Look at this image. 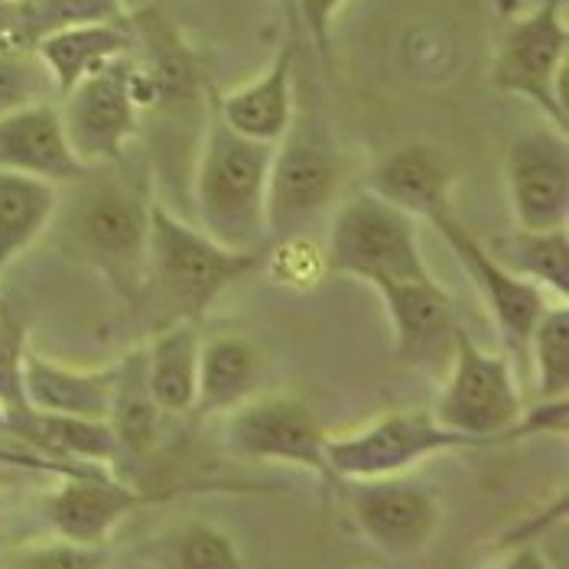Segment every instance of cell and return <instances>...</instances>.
<instances>
[{
    "label": "cell",
    "mask_w": 569,
    "mask_h": 569,
    "mask_svg": "<svg viewBox=\"0 0 569 569\" xmlns=\"http://www.w3.org/2000/svg\"><path fill=\"white\" fill-rule=\"evenodd\" d=\"M131 56L104 66L59 98V118L69 147L88 170L118 167L140 133V104L131 88Z\"/></svg>",
    "instance_id": "11"
},
{
    "label": "cell",
    "mask_w": 569,
    "mask_h": 569,
    "mask_svg": "<svg viewBox=\"0 0 569 569\" xmlns=\"http://www.w3.org/2000/svg\"><path fill=\"white\" fill-rule=\"evenodd\" d=\"M267 251H231L153 199L143 293L170 322H199L221 297L263 270Z\"/></svg>",
    "instance_id": "3"
},
{
    "label": "cell",
    "mask_w": 569,
    "mask_h": 569,
    "mask_svg": "<svg viewBox=\"0 0 569 569\" xmlns=\"http://www.w3.org/2000/svg\"><path fill=\"white\" fill-rule=\"evenodd\" d=\"M355 530L385 557H420L446 521L442 498L430 482L413 472L385 479H346L336 482Z\"/></svg>",
    "instance_id": "10"
},
{
    "label": "cell",
    "mask_w": 569,
    "mask_h": 569,
    "mask_svg": "<svg viewBox=\"0 0 569 569\" xmlns=\"http://www.w3.org/2000/svg\"><path fill=\"white\" fill-rule=\"evenodd\" d=\"M170 569H244L241 550L228 530L212 521H186L163 543Z\"/></svg>",
    "instance_id": "28"
},
{
    "label": "cell",
    "mask_w": 569,
    "mask_h": 569,
    "mask_svg": "<svg viewBox=\"0 0 569 569\" xmlns=\"http://www.w3.org/2000/svg\"><path fill=\"white\" fill-rule=\"evenodd\" d=\"M59 206L62 186L0 170V273L52 228Z\"/></svg>",
    "instance_id": "22"
},
{
    "label": "cell",
    "mask_w": 569,
    "mask_h": 569,
    "mask_svg": "<svg viewBox=\"0 0 569 569\" xmlns=\"http://www.w3.org/2000/svg\"><path fill=\"white\" fill-rule=\"evenodd\" d=\"M0 170L37 176L56 186L86 179L88 167L69 147L56 101H37L0 118Z\"/></svg>",
    "instance_id": "17"
},
{
    "label": "cell",
    "mask_w": 569,
    "mask_h": 569,
    "mask_svg": "<svg viewBox=\"0 0 569 569\" xmlns=\"http://www.w3.org/2000/svg\"><path fill=\"white\" fill-rule=\"evenodd\" d=\"M221 439L234 459L263 462V466H290V469H300L322 482L336 485L329 456H326L329 433L319 423L316 410L300 397L263 391L224 417Z\"/></svg>",
    "instance_id": "9"
},
{
    "label": "cell",
    "mask_w": 569,
    "mask_h": 569,
    "mask_svg": "<svg viewBox=\"0 0 569 569\" xmlns=\"http://www.w3.org/2000/svg\"><path fill=\"white\" fill-rule=\"evenodd\" d=\"M342 179H346V157L326 118L309 101L297 98L293 121L270 153V179H267L270 244L303 238L312 224L329 219L342 199Z\"/></svg>",
    "instance_id": "4"
},
{
    "label": "cell",
    "mask_w": 569,
    "mask_h": 569,
    "mask_svg": "<svg viewBox=\"0 0 569 569\" xmlns=\"http://www.w3.org/2000/svg\"><path fill=\"white\" fill-rule=\"evenodd\" d=\"M267 391V355L241 332L202 339L196 378V417H228L241 403Z\"/></svg>",
    "instance_id": "19"
},
{
    "label": "cell",
    "mask_w": 569,
    "mask_h": 569,
    "mask_svg": "<svg viewBox=\"0 0 569 569\" xmlns=\"http://www.w3.org/2000/svg\"><path fill=\"white\" fill-rule=\"evenodd\" d=\"M326 267L368 283L371 290L395 280L433 277L420 248V221L410 219L368 189H355L329 216Z\"/></svg>",
    "instance_id": "5"
},
{
    "label": "cell",
    "mask_w": 569,
    "mask_h": 569,
    "mask_svg": "<svg viewBox=\"0 0 569 569\" xmlns=\"http://www.w3.org/2000/svg\"><path fill=\"white\" fill-rule=\"evenodd\" d=\"M525 351L533 368L537 400L569 397V303H550L533 326Z\"/></svg>",
    "instance_id": "26"
},
{
    "label": "cell",
    "mask_w": 569,
    "mask_h": 569,
    "mask_svg": "<svg viewBox=\"0 0 569 569\" xmlns=\"http://www.w3.org/2000/svg\"><path fill=\"white\" fill-rule=\"evenodd\" d=\"M111 368H72L30 349L23 355V400L37 413L104 420L111 403Z\"/></svg>",
    "instance_id": "20"
},
{
    "label": "cell",
    "mask_w": 569,
    "mask_h": 569,
    "mask_svg": "<svg viewBox=\"0 0 569 569\" xmlns=\"http://www.w3.org/2000/svg\"><path fill=\"white\" fill-rule=\"evenodd\" d=\"M430 413L446 430L476 439L479 446L515 442L525 395L511 358L505 351L482 349L472 332L462 329Z\"/></svg>",
    "instance_id": "7"
},
{
    "label": "cell",
    "mask_w": 569,
    "mask_h": 569,
    "mask_svg": "<svg viewBox=\"0 0 569 569\" xmlns=\"http://www.w3.org/2000/svg\"><path fill=\"white\" fill-rule=\"evenodd\" d=\"M128 20L121 0H23L17 7V43L33 49L56 30L82 23H121Z\"/></svg>",
    "instance_id": "27"
},
{
    "label": "cell",
    "mask_w": 569,
    "mask_h": 569,
    "mask_svg": "<svg viewBox=\"0 0 569 569\" xmlns=\"http://www.w3.org/2000/svg\"><path fill=\"white\" fill-rule=\"evenodd\" d=\"M569 0H540L498 40L491 86L530 101L550 128L569 133Z\"/></svg>",
    "instance_id": "6"
},
{
    "label": "cell",
    "mask_w": 569,
    "mask_h": 569,
    "mask_svg": "<svg viewBox=\"0 0 569 569\" xmlns=\"http://www.w3.org/2000/svg\"><path fill=\"white\" fill-rule=\"evenodd\" d=\"M3 3H7V7H10V10H13V13H17V7H20V3H23V0H3Z\"/></svg>",
    "instance_id": "34"
},
{
    "label": "cell",
    "mask_w": 569,
    "mask_h": 569,
    "mask_svg": "<svg viewBox=\"0 0 569 569\" xmlns=\"http://www.w3.org/2000/svg\"><path fill=\"white\" fill-rule=\"evenodd\" d=\"M163 495H143L137 485L121 482L108 466H66L59 469V485L46 495L43 518L56 537L108 547L114 530Z\"/></svg>",
    "instance_id": "13"
},
{
    "label": "cell",
    "mask_w": 569,
    "mask_h": 569,
    "mask_svg": "<svg viewBox=\"0 0 569 569\" xmlns=\"http://www.w3.org/2000/svg\"><path fill=\"white\" fill-rule=\"evenodd\" d=\"M375 293L381 297L395 332L397 361L423 375H442L466 326L437 273L423 280H395Z\"/></svg>",
    "instance_id": "15"
},
{
    "label": "cell",
    "mask_w": 569,
    "mask_h": 569,
    "mask_svg": "<svg viewBox=\"0 0 569 569\" xmlns=\"http://www.w3.org/2000/svg\"><path fill=\"white\" fill-rule=\"evenodd\" d=\"M270 143L234 133L209 104L196 163L189 173V196L196 224L231 251H267V179Z\"/></svg>",
    "instance_id": "2"
},
{
    "label": "cell",
    "mask_w": 569,
    "mask_h": 569,
    "mask_svg": "<svg viewBox=\"0 0 569 569\" xmlns=\"http://www.w3.org/2000/svg\"><path fill=\"white\" fill-rule=\"evenodd\" d=\"M111 557L108 547H88L66 537L33 540L23 547H13L0 557V569H108Z\"/></svg>",
    "instance_id": "30"
},
{
    "label": "cell",
    "mask_w": 569,
    "mask_h": 569,
    "mask_svg": "<svg viewBox=\"0 0 569 569\" xmlns=\"http://www.w3.org/2000/svg\"><path fill=\"white\" fill-rule=\"evenodd\" d=\"M293 3H297L300 27L316 49V59L329 72V66H332V27H336V17L342 13V7L349 0H293Z\"/></svg>",
    "instance_id": "31"
},
{
    "label": "cell",
    "mask_w": 569,
    "mask_h": 569,
    "mask_svg": "<svg viewBox=\"0 0 569 569\" xmlns=\"http://www.w3.org/2000/svg\"><path fill=\"white\" fill-rule=\"evenodd\" d=\"M488 251L495 254V261L525 277L550 300L569 303V224L543 231L515 228L488 241Z\"/></svg>",
    "instance_id": "25"
},
{
    "label": "cell",
    "mask_w": 569,
    "mask_h": 569,
    "mask_svg": "<svg viewBox=\"0 0 569 569\" xmlns=\"http://www.w3.org/2000/svg\"><path fill=\"white\" fill-rule=\"evenodd\" d=\"M56 88L33 49H0V118L37 101H52Z\"/></svg>",
    "instance_id": "29"
},
{
    "label": "cell",
    "mask_w": 569,
    "mask_h": 569,
    "mask_svg": "<svg viewBox=\"0 0 569 569\" xmlns=\"http://www.w3.org/2000/svg\"><path fill=\"white\" fill-rule=\"evenodd\" d=\"M104 420L118 439L121 456H147L157 449L167 413L160 410L150 391L143 349L128 351L121 361H114V385H111V403Z\"/></svg>",
    "instance_id": "23"
},
{
    "label": "cell",
    "mask_w": 569,
    "mask_h": 569,
    "mask_svg": "<svg viewBox=\"0 0 569 569\" xmlns=\"http://www.w3.org/2000/svg\"><path fill=\"white\" fill-rule=\"evenodd\" d=\"M427 224L442 238V244L452 251V258L459 261L462 273L479 290V300L488 309L491 322L498 326L501 339L508 346L525 349L533 326L540 322V316L547 312V307L557 303V300H550L543 290L527 283L525 277L511 273L505 263L495 261L488 244H485L482 238H476L452 209L433 216Z\"/></svg>",
    "instance_id": "12"
},
{
    "label": "cell",
    "mask_w": 569,
    "mask_h": 569,
    "mask_svg": "<svg viewBox=\"0 0 569 569\" xmlns=\"http://www.w3.org/2000/svg\"><path fill=\"white\" fill-rule=\"evenodd\" d=\"M452 186L456 167L449 153L427 140L400 143L361 176V189L375 192L378 199L417 221H430L439 212L452 209Z\"/></svg>",
    "instance_id": "16"
},
{
    "label": "cell",
    "mask_w": 569,
    "mask_h": 569,
    "mask_svg": "<svg viewBox=\"0 0 569 569\" xmlns=\"http://www.w3.org/2000/svg\"><path fill=\"white\" fill-rule=\"evenodd\" d=\"M459 449H482V446L476 439L446 430L430 410L420 407L388 410L368 420L365 427L349 430L342 437H329L326 442V456L336 482L403 476L433 456L459 452Z\"/></svg>",
    "instance_id": "8"
},
{
    "label": "cell",
    "mask_w": 569,
    "mask_h": 569,
    "mask_svg": "<svg viewBox=\"0 0 569 569\" xmlns=\"http://www.w3.org/2000/svg\"><path fill=\"white\" fill-rule=\"evenodd\" d=\"M505 189L515 228H567L569 133L550 124L518 133L505 153Z\"/></svg>",
    "instance_id": "14"
},
{
    "label": "cell",
    "mask_w": 569,
    "mask_h": 569,
    "mask_svg": "<svg viewBox=\"0 0 569 569\" xmlns=\"http://www.w3.org/2000/svg\"><path fill=\"white\" fill-rule=\"evenodd\" d=\"M488 569H563L553 563V557H547L540 547H533V543H515L495 567Z\"/></svg>",
    "instance_id": "32"
},
{
    "label": "cell",
    "mask_w": 569,
    "mask_h": 569,
    "mask_svg": "<svg viewBox=\"0 0 569 569\" xmlns=\"http://www.w3.org/2000/svg\"><path fill=\"white\" fill-rule=\"evenodd\" d=\"M297 98V49L283 43L258 79L212 98V108L234 133L273 147L293 121Z\"/></svg>",
    "instance_id": "18"
},
{
    "label": "cell",
    "mask_w": 569,
    "mask_h": 569,
    "mask_svg": "<svg viewBox=\"0 0 569 569\" xmlns=\"http://www.w3.org/2000/svg\"><path fill=\"white\" fill-rule=\"evenodd\" d=\"M199 349H202V332L196 329V322H170L143 346L147 381L153 400L167 417L192 413Z\"/></svg>",
    "instance_id": "24"
},
{
    "label": "cell",
    "mask_w": 569,
    "mask_h": 569,
    "mask_svg": "<svg viewBox=\"0 0 569 569\" xmlns=\"http://www.w3.org/2000/svg\"><path fill=\"white\" fill-rule=\"evenodd\" d=\"M17 43V13L0 0V49H10Z\"/></svg>",
    "instance_id": "33"
},
{
    "label": "cell",
    "mask_w": 569,
    "mask_h": 569,
    "mask_svg": "<svg viewBox=\"0 0 569 569\" xmlns=\"http://www.w3.org/2000/svg\"><path fill=\"white\" fill-rule=\"evenodd\" d=\"M128 20L66 27V30H56V33H49V37L33 43V52L43 62V69L49 72V82H52L59 98L66 91H72L79 82H86L88 76L101 72L104 66L131 56L133 33Z\"/></svg>",
    "instance_id": "21"
},
{
    "label": "cell",
    "mask_w": 569,
    "mask_h": 569,
    "mask_svg": "<svg viewBox=\"0 0 569 569\" xmlns=\"http://www.w3.org/2000/svg\"><path fill=\"white\" fill-rule=\"evenodd\" d=\"M76 196L62 209V248L94 270L121 300L140 303L147 277L150 206L147 192L114 167L88 170L72 182Z\"/></svg>",
    "instance_id": "1"
}]
</instances>
